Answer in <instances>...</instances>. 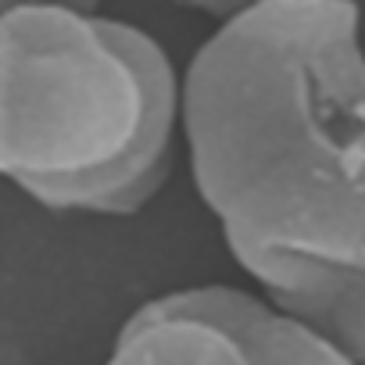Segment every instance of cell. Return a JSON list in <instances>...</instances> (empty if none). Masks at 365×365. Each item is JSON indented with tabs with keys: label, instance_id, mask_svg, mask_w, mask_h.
I'll return each instance as SVG.
<instances>
[{
	"label": "cell",
	"instance_id": "6",
	"mask_svg": "<svg viewBox=\"0 0 365 365\" xmlns=\"http://www.w3.org/2000/svg\"><path fill=\"white\" fill-rule=\"evenodd\" d=\"M175 4H182V8H190V11H201V15L222 22V19H230V15L251 8V4H262V0H175Z\"/></svg>",
	"mask_w": 365,
	"mask_h": 365
},
{
	"label": "cell",
	"instance_id": "3",
	"mask_svg": "<svg viewBox=\"0 0 365 365\" xmlns=\"http://www.w3.org/2000/svg\"><path fill=\"white\" fill-rule=\"evenodd\" d=\"M108 29L140 79L143 93L140 125L133 143L115 161L79 175L36 179L19 187L36 205L54 212L133 215L147 208L165 187V179L172 175L175 143L182 140V72H175L168 51L133 22L108 19Z\"/></svg>",
	"mask_w": 365,
	"mask_h": 365
},
{
	"label": "cell",
	"instance_id": "1",
	"mask_svg": "<svg viewBox=\"0 0 365 365\" xmlns=\"http://www.w3.org/2000/svg\"><path fill=\"white\" fill-rule=\"evenodd\" d=\"M190 175L233 262L365 276V40L354 0H262L182 68Z\"/></svg>",
	"mask_w": 365,
	"mask_h": 365
},
{
	"label": "cell",
	"instance_id": "4",
	"mask_svg": "<svg viewBox=\"0 0 365 365\" xmlns=\"http://www.w3.org/2000/svg\"><path fill=\"white\" fill-rule=\"evenodd\" d=\"M111 361L133 365H247L244 351L212 319L179 308L168 294L143 301L115 333Z\"/></svg>",
	"mask_w": 365,
	"mask_h": 365
},
{
	"label": "cell",
	"instance_id": "7",
	"mask_svg": "<svg viewBox=\"0 0 365 365\" xmlns=\"http://www.w3.org/2000/svg\"><path fill=\"white\" fill-rule=\"evenodd\" d=\"M15 4H29V0H0V11H8ZM54 4H72V8H83V11H97L101 0H54Z\"/></svg>",
	"mask_w": 365,
	"mask_h": 365
},
{
	"label": "cell",
	"instance_id": "5",
	"mask_svg": "<svg viewBox=\"0 0 365 365\" xmlns=\"http://www.w3.org/2000/svg\"><path fill=\"white\" fill-rule=\"evenodd\" d=\"M251 279L287 312L319 329L344 361H365V276L272 265Z\"/></svg>",
	"mask_w": 365,
	"mask_h": 365
},
{
	"label": "cell",
	"instance_id": "2",
	"mask_svg": "<svg viewBox=\"0 0 365 365\" xmlns=\"http://www.w3.org/2000/svg\"><path fill=\"white\" fill-rule=\"evenodd\" d=\"M140 111V79L104 15L54 0L0 11V179L101 168L133 143Z\"/></svg>",
	"mask_w": 365,
	"mask_h": 365
}]
</instances>
